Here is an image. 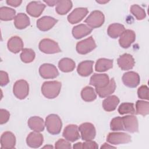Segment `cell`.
<instances>
[{
    "instance_id": "obj_1",
    "label": "cell",
    "mask_w": 149,
    "mask_h": 149,
    "mask_svg": "<svg viewBox=\"0 0 149 149\" xmlns=\"http://www.w3.org/2000/svg\"><path fill=\"white\" fill-rule=\"evenodd\" d=\"M61 86V83L58 81H45L41 86L42 94L49 99L56 98L60 93Z\"/></svg>"
},
{
    "instance_id": "obj_2",
    "label": "cell",
    "mask_w": 149,
    "mask_h": 149,
    "mask_svg": "<svg viewBox=\"0 0 149 149\" xmlns=\"http://www.w3.org/2000/svg\"><path fill=\"white\" fill-rule=\"evenodd\" d=\"M47 131L51 134H58L61 132L62 123L58 115L50 114L47 116L45 122Z\"/></svg>"
},
{
    "instance_id": "obj_3",
    "label": "cell",
    "mask_w": 149,
    "mask_h": 149,
    "mask_svg": "<svg viewBox=\"0 0 149 149\" xmlns=\"http://www.w3.org/2000/svg\"><path fill=\"white\" fill-rule=\"evenodd\" d=\"M104 21L105 17L103 13L100 10H94L86 19L84 22L91 29H95L101 27Z\"/></svg>"
},
{
    "instance_id": "obj_4",
    "label": "cell",
    "mask_w": 149,
    "mask_h": 149,
    "mask_svg": "<svg viewBox=\"0 0 149 149\" xmlns=\"http://www.w3.org/2000/svg\"><path fill=\"white\" fill-rule=\"evenodd\" d=\"M38 47L41 52L45 54H55L61 51L58 43L49 38H44L41 40Z\"/></svg>"
},
{
    "instance_id": "obj_5",
    "label": "cell",
    "mask_w": 149,
    "mask_h": 149,
    "mask_svg": "<svg viewBox=\"0 0 149 149\" xmlns=\"http://www.w3.org/2000/svg\"><path fill=\"white\" fill-rule=\"evenodd\" d=\"M29 86L24 80H19L15 82L13 88V92L15 97L20 100L24 99L29 94Z\"/></svg>"
},
{
    "instance_id": "obj_6",
    "label": "cell",
    "mask_w": 149,
    "mask_h": 149,
    "mask_svg": "<svg viewBox=\"0 0 149 149\" xmlns=\"http://www.w3.org/2000/svg\"><path fill=\"white\" fill-rule=\"evenodd\" d=\"M107 141L113 145L126 144L131 141V136L123 132H111L107 136Z\"/></svg>"
},
{
    "instance_id": "obj_7",
    "label": "cell",
    "mask_w": 149,
    "mask_h": 149,
    "mask_svg": "<svg viewBox=\"0 0 149 149\" xmlns=\"http://www.w3.org/2000/svg\"><path fill=\"white\" fill-rule=\"evenodd\" d=\"M96 46L94 40L91 36L78 42L76 44V51L79 54L84 55L92 51L96 48Z\"/></svg>"
},
{
    "instance_id": "obj_8",
    "label": "cell",
    "mask_w": 149,
    "mask_h": 149,
    "mask_svg": "<svg viewBox=\"0 0 149 149\" xmlns=\"http://www.w3.org/2000/svg\"><path fill=\"white\" fill-rule=\"evenodd\" d=\"M79 130L82 140L84 141H89L93 140L96 135V131L94 126L88 122L81 124L79 126Z\"/></svg>"
},
{
    "instance_id": "obj_9",
    "label": "cell",
    "mask_w": 149,
    "mask_h": 149,
    "mask_svg": "<svg viewBox=\"0 0 149 149\" xmlns=\"http://www.w3.org/2000/svg\"><path fill=\"white\" fill-rule=\"evenodd\" d=\"M39 73L44 79H54L59 75L55 66L50 63H44L39 68Z\"/></svg>"
},
{
    "instance_id": "obj_10",
    "label": "cell",
    "mask_w": 149,
    "mask_h": 149,
    "mask_svg": "<svg viewBox=\"0 0 149 149\" xmlns=\"http://www.w3.org/2000/svg\"><path fill=\"white\" fill-rule=\"evenodd\" d=\"M122 81L123 84L130 88L137 87L140 81V78L139 74L135 72H127L123 74L122 76Z\"/></svg>"
},
{
    "instance_id": "obj_11",
    "label": "cell",
    "mask_w": 149,
    "mask_h": 149,
    "mask_svg": "<svg viewBox=\"0 0 149 149\" xmlns=\"http://www.w3.org/2000/svg\"><path fill=\"white\" fill-rule=\"evenodd\" d=\"M45 8V5L40 1L30 2L26 6V12L31 16L37 17L42 13Z\"/></svg>"
},
{
    "instance_id": "obj_12",
    "label": "cell",
    "mask_w": 149,
    "mask_h": 149,
    "mask_svg": "<svg viewBox=\"0 0 149 149\" xmlns=\"http://www.w3.org/2000/svg\"><path fill=\"white\" fill-rule=\"evenodd\" d=\"M136 40L135 33L132 30H125L120 35L119 44L123 48H127Z\"/></svg>"
},
{
    "instance_id": "obj_13",
    "label": "cell",
    "mask_w": 149,
    "mask_h": 149,
    "mask_svg": "<svg viewBox=\"0 0 149 149\" xmlns=\"http://www.w3.org/2000/svg\"><path fill=\"white\" fill-rule=\"evenodd\" d=\"M63 137L69 141L74 142L80 138L79 128L76 125H69L63 132Z\"/></svg>"
},
{
    "instance_id": "obj_14",
    "label": "cell",
    "mask_w": 149,
    "mask_h": 149,
    "mask_svg": "<svg viewBox=\"0 0 149 149\" xmlns=\"http://www.w3.org/2000/svg\"><path fill=\"white\" fill-rule=\"evenodd\" d=\"M117 63L122 70H127L132 69L134 67L135 61L132 55L124 54L118 58Z\"/></svg>"
},
{
    "instance_id": "obj_15",
    "label": "cell",
    "mask_w": 149,
    "mask_h": 149,
    "mask_svg": "<svg viewBox=\"0 0 149 149\" xmlns=\"http://www.w3.org/2000/svg\"><path fill=\"white\" fill-rule=\"evenodd\" d=\"M124 130L130 133L137 132L139 123L136 116L134 115H127L122 117Z\"/></svg>"
},
{
    "instance_id": "obj_16",
    "label": "cell",
    "mask_w": 149,
    "mask_h": 149,
    "mask_svg": "<svg viewBox=\"0 0 149 149\" xmlns=\"http://www.w3.org/2000/svg\"><path fill=\"white\" fill-rule=\"evenodd\" d=\"M88 12L86 8H76L68 16V20L71 24L77 23L83 20L87 15Z\"/></svg>"
},
{
    "instance_id": "obj_17",
    "label": "cell",
    "mask_w": 149,
    "mask_h": 149,
    "mask_svg": "<svg viewBox=\"0 0 149 149\" xmlns=\"http://www.w3.org/2000/svg\"><path fill=\"white\" fill-rule=\"evenodd\" d=\"M58 20L51 16H43L37 21V28L42 31H46L52 28Z\"/></svg>"
},
{
    "instance_id": "obj_18",
    "label": "cell",
    "mask_w": 149,
    "mask_h": 149,
    "mask_svg": "<svg viewBox=\"0 0 149 149\" xmlns=\"http://www.w3.org/2000/svg\"><path fill=\"white\" fill-rule=\"evenodd\" d=\"M16 144V137L10 132H5L1 137V148L10 149L13 148Z\"/></svg>"
},
{
    "instance_id": "obj_19",
    "label": "cell",
    "mask_w": 149,
    "mask_h": 149,
    "mask_svg": "<svg viewBox=\"0 0 149 149\" xmlns=\"http://www.w3.org/2000/svg\"><path fill=\"white\" fill-rule=\"evenodd\" d=\"M109 82V76L107 74L95 73L90 78V84L95 88H102L106 86Z\"/></svg>"
},
{
    "instance_id": "obj_20",
    "label": "cell",
    "mask_w": 149,
    "mask_h": 149,
    "mask_svg": "<svg viewBox=\"0 0 149 149\" xmlns=\"http://www.w3.org/2000/svg\"><path fill=\"white\" fill-rule=\"evenodd\" d=\"M43 136L37 132H32L26 138L27 144L31 148H38L43 143Z\"/></svg>"
},
{
    "instance_id": "obj_21",
    "label": "cell",
    "mask_w": 149,
    "mask_h": 149,
    "mask_svg": "<svg viewBox=\"0 0 149 149\" xmlns=\"http://www.w3.org/2000/svg\"><path fill=\"white\" fill-rule=\"evenodd\" d=\"M7 46L10 52L17 54L21 50H23V42L19 37L13 36L8 40Z\"/></svg>"
},
{
    "instance_id": "obj_22",
    "label": "cell",
    "mask_w": 149,
    "mask_h": 149,
    "mask_svg": "<svg viewBox=\"0 0 149 149\" xmlns=\"http://www.w3.org/2000/svg\"><path fill=\"white\" fill-rule=\"evenodd\" d=\"M116 83L113 78L109 80V83L102 88H95V91L100 97L104 98L112 94L115 90Z\"/></svg>"
},
{
    "instance_id": "obj_23",
    "label": "cell",
    "mask_w": 149,
    "mask_h": 149,
    "mask_svg": "<svg viewBox=\"0 0 149 149\" xmlns=\"http://www.w3.org/2000/svg\"><path fill=\"white\" fill-rule=\"evenodd\" d=\"M91 31L92 29L88 26L84 24H80L73 28L72 34L76 39H79L88 35L91 33Z\"/></svg>"
},
{
    "instance_id": "obj_24",
    "label": "cell",
    "mask_w": 149,
    "mask_h": 149,
    "mask_svg": "<svg viewBox=\"0 0 149 149\" xmlns=\"http://www.w3.org/2000/svg\"><path fill=\"white\" fill-rule=\"evenodd\" d=\"M93 64L94 61H84L80 62L77 68L78 74L83 77L89 76L93 73Z\"/></svg>"
},
{
    "instance_id": "obj_25",
    "label": "cell",
    "mask_w": 149,
    "mask_h": 149,
    "mask_svg": "<svg viewBox=\"0 0 149 149\" xmlns=\"http://www.w3.org/2000/svg\"><path fill=\"white\" fill-rule=\"evenodd\" d=\"M28 126L33 130L37 132L44 130V122L43 119L39 116H32L28 120Z\"/></svg>"
},
{
    "instance_id": "obj_26",
    "label": "cell",
    "mask_w": 149,
    "mask_h": 149,
    "mask_svg": "<svg viewBox=\"0 0 149 149\" xmlns=\"http://www.w3.org/2000/svg\"><path fill=\"white\" fill-rule=\"evenodd\" d=\"M119 103V99L116 95L108 96L102 102V107L107 112L114 111Z\"/></svg>"
},
{
    "instance_id": "obj_27",
    "label": "cell",
    "mask_w": 149,
    "mask_h": 149,
    "mask_svg": "<svg viewBox=\"0 0 149 149\" xmlns=\"http://www.w3.org/2000/svg\"><path fill=\"white\" fill-rule=\"evenodd\" d=\"M125 30L123 25L119 23H113L109 26L107 33L108 36L112 38H116L123 33Z\"/></svg>"
},
{
    "instance_id": "obj_28",
    "label": "cell",
    "mask_w": 149,
    "mask_h": 149,
    "mask_svg": "<svg viewBox=\"0 0 149 149\" xmlns=\"http://www.w3.org/2000/svg\"><path fill=\"white\" fill-rule=\"evenodd\" d=\"M14 24L18 29H25L30 24L29 17L23 13H19L15 17Z\"/></svg>"
},
{
    "instance_id": "obj_29",
    "label": "cell",
    "mask_w": 149,
    "mask_h": 149,
    "mask_svg": "<svg viewBox=\"0 0 149 149\" xmlns=\"http://www.w3.org/2000/svg\"><path fill=\"white\" fill-rule=\"evenodd\" d=\"M112 66L113 60L106 58H100L97 60L95 63V70L97 72H102L111 69Z\"/></svg>"
},
{
    "instance_id": "obj_30",
    "label": "cell",
    "mask_w": 149,
    "mask_h": 149,
    "mask_svg": "<svg viewBox=\"0 0 149 149\" xmlns=\"http://www.w3.org/2000/svg\"><path fill=\"white\" fill-rule=\"evenodd\" d=\"M76 65L75 62L69 58H64L58 62L59 69L63 72H70L74 70Z\"/></svg>"
},
{
    "instance_id": "obj_31",
    "label": "cell",
    "mask_w": 149,
    "mask_h": 149,
    "mask_svg": "<svg viewBox=\"0 0 149 149\" xmlns=\"http://www.w3.org/2000/svg\"><path fill=\"white\" fill-rule=\"evenodd\" d=\"M72 8V2L71 1L61 0L58 1L55 8V10L58 14L63 15L69 12Z\"/></svg>"
},
{
    "instance_id": "obj_32",
    "label": "cell",
    "mask_w": 149,
    "mask_h": 149,
    "mask_svg": "<svg viewBox=\"0 0 149 149\" xmlns=\"http://www.w3.org/2000/svg\"><path fill=\"white\" fill-rule=\"evenodd\" d=\"M81 97L84 101L91 102L96 99L97 95L93 88L86 86L82 89L81 91Z\"/></svg>"
},
{
    "instance_id": "obj_33",
    "label": "cell",
    "mask_w": 149,
    "mask_h": 149,
    "mask_svg": "<svg viewBox=\"0 0 149 149\" xmlns=\"http://www.w3.org/2000/svg\"><path fill=\"white\" fill-rule=\"evenodd\" d=\"M16 11L12 8L3 6L0 8V19L1 20L9 21L15 19Z\"/></svg>"
},
{
    "instance_id": "obj_34",
    "label": "cell",
    "mask_w": 149,
    "mask_h": 149,
    "mask_svg": "<svg viewBox=\"0 0 149 149\" xmlns=\"http://www.w3.org/2000/svg\"><path fill=\"white\" fill-rule=\"evenodd\" d=\"M136 113L137 115L146 116L149 113V102L141 100L137 101L136 103Z\"/></svg>"
},
{
    "instance_id": "obj_35",
    "label": "cell",
    "mask_w": 149,
    "mask_h": 149,
    "mask_svg": "<svg viewBox=\"0 0 149 149\" xmlns=\"http://www.w3.org/2000/svg\"><path fill=\"white\" fill-rule=\"evenodd\" d=\"M20 59L24 63H30L35 58V52L31 48H24L20 54Z\"/></svg>"
},
{
    "instance_id": "obj_36",
    "label": "cell",
    "mask_w": 149,
    "mask_h": 149,
    "mask_svg": "<svg viewBox=\"0 0 149 149\" xmlns=\"http://www.w3.org/2000/svg\"><path fill=\"white\" fill-rule=\"evenodd\" d=\"M119 114H134L135 113V109L134 104L130 102H123L122 103L118 109Z\"/></svg>"
},
{
    "instance_id": "obj_37",
    "label": "cell",
    "mask_w": 149,
    "mask_h": 149,
    "mask_svg": "<svg viewBox=\"0 0 149 149\" xmlns=\"http://www.w3.org/2000/svg\"><path fill=\"white\" fill-rule=\"evenodd\" d=\"M130 12L137 20H143L146 16V13L141 7L138 5H133L130 7Z\"/></svg>"
},
{
    "instance_id": "obj_38",
    "label": "cell",
    "mask_w": 149,
    "mask_h": 149,
    "mask_svg": "<svg viewBox=\"0 0 149 149\" xmlns=\"http://www.w3.org/2000/svg\"><path fill=\"white\" fill-rule=\"evenodd\" d=\"M110 128L113 131L124 130L122 117H116L113 118L110 123Z\"/></svg>"
},
{
    "instance_id": "obj_39",
    "label": "cell",
    "mask_w": 149,
    "mask_h": 149,
    "mask_svg": "<svg viewBox=\"0 0 149 149\" xmlns=\"http://www.w3.org/2000/svg\"><path fill=\"white\" fill-rule=\"evenodd\" d=\"M138 97L141 99L148 100V88L146 85L141 86L137 90Z\"/></svg>"
},
{
    "instance_id": "obj_40",
    "label": "cell",
    "mask_w": 149,
    "mask_h": 149,
    "mask_svg": "<svg viewBox=\"0 0 149 149\" xmlns=\"http://www.w3.org/2000/svg\"><path fill=\"white\" fill-rule=\"evenodd\" d=\"M55 148H71V144L67 140H65L62 139H59L55 144Z\"/></svg>"
},
{
    "instance_id": "obj_41",
    "label": "cell",
    "mask_w": 149,
    "mask_h": 149,
    "mask_svg": "<svg viewBox=\"0 0 149 149\" xmlns=\"http://www.w3.org/2000/svg\"><path fill=\"white\" fill-rule=\"evenodd\" d=\"M10 117L9 112L4 109H0V123L1 125L6 123Z\"/></svg>"
},
{
    "instance_id": "obj_42",
    "label": "cell",
    "mask_w": 149,
    "mask_h": 149,
    "mask_svg": "<svg viewBox=\"0 0 149 149\" xmlns=\"http://www.w3.org/2000/svg\"><path fill=\"white\" fill-rule=\"evenodd\" d=\"M0 84L1 86H6L9 82V76L6 72L1 70L0 72Z\"/></svg>"
},
{
    "instance_id": "obj_43",
    "label": "cell",
    "mask_w": 149,
    "mask_h": 149,
    "mask_svg": "<svg viewBox=\"0 0 149 149\" xmlns=\"http://www.w3.org/2000/svg\"><path fill=\"white\" fill-rule=\"evenodd\" d=\"M98 144L95 141L89 140L82 143V148H98Z\"/></svg>"
},
{
    "instance_id": "obj_44",
    "label": "cell",
    "mask_w": 149,
    "mask_h": 149,
    "mask_svg": "<svg viewBox=\"0 0 149 149\" xmlns=\"http://www.w3.org/2000/svg\"><path fill=\"white\" fill-rule=\"evenodd\" d=\"M22 2V1L20 0H8L6 1V3L13 7L19 6Z\"/></svg>"
},
{
    "instance_id": "obj_45",
    "label": "cell",
    "mask_w": 149,
    "mask_h": 149,
    "mask_svg": "<svg viewBox=\"0 0 149 149\" xmlns=\"http://www.w3.org/2000/svg\"><path fill=\"white\" fill-rule=\"evenodd\" d=\"M45 3H46L49 6H53L55 5H56L58 1H44Z\"/></svg>"
},
{
    "instance_id": "obj_46",
    "label": "cell",
    "mask_w": 149,
    "mask_h": 149,
    "mask_svg": "<svg viewBox=\"0 0 149 149\" xmlns=\"http://www.w3.org/2000/svg\"><path fill=\"white\" fill-rule=\"evenodd\" d=\"M115 147H113L112 146H111L107 143H104L101 147V148H115Z\"/></svg>"
},
{
    "instance_id": "obj_47",
    "label": "cell",
    "mask_w": 149,
    "mask_h": 149,
    "mask_svg": "<svg viewBox=\"0 0 149 149\" xmlns=\"http://www.w3.org/2000/svg\"><path fill=\"white\" fill-rule=\"evenodd\" d=\"M73 148H82V143L79 142L73 145Z\"/></svg>"
},
{
    "instance_id": "obj_48",
    "label": "cell",
    "mask_w": 149,
    "mask_h": 149,
    "mask_svg": "<svg viewBox=\"0 0 149 149\" xmlns=\"http://www.w3.org/2000/svg\"><path fill=\"white\" fill-rule=\"evenodd\" d=\"M96 2H98V3H107V2H108V1H97Z\"/></svg>"
},
{
    "instance_id": "obj_49",
    "label": "cell",
    "mask_w": 149,
    "mask_h": 149,
    "mask_svg": "<svg viewBox=\"0 0 149 149\" xmlns=\"http://www.w3.org/2000/svg\"><path fill=\"white\" fill-rule=\"evenodd\" d=\"M43 148H53V147H52V146L48 145V146H45L43 147Z\"/></svg>"
}]
</instances>
